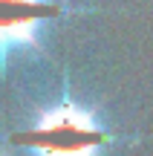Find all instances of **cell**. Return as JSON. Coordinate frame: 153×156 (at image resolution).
<instances>
[{
	"mask_svg": "<svg viewBox=\"0 0 153 156\" xmlns=\"http://www.w3.org/2000/svg\"><path fill=\"white\" fill-rule=\"evenodd\" d=\"M67 15V6L55 0H0V73L15 49L40 52V26Z\"/></svg>",
	"mask_w": 153,
	"mask_h": 156,
	"instance_id": "2",
	"label": "cell"
},
{
	"mask_svg": "<svg viewBox=\"0 0 153 156\" xmlns=\"http://www.w3.org/2000/svg\"><path fill=\"white\" fill-rule=\"evenodd\" d=\"M113 136L87 107L64 95L58 104L38 113L29 127L12 136V145L29 156H101Z\"/></svg>",
	"mask_w": 153,
	"mask_h": 156,
	"instance_id": "1",
	"label": "cell"
}]
</instances>
